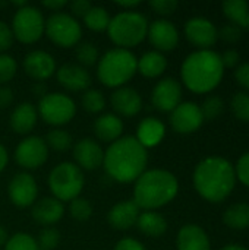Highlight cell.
<instances>
[{"label": "cell", "mask_w": 249, "mask_h": 250, "mask_svg": "<svg viewBox=\"0 0 249 250\" xmlns=\"http://www.w3.org/2000/svg\"><path fill=\"white\" fill-rule=\"evenodd\" d=\"M148 152L135 136H122L104 151L106 174L119 183H135L147 170Z\"/></svg>", "instance_id": "6da1fadb"}, {"label": "cell", "mask_w": 249, "mask_h": 250, "mask_svg": "<svg viewBox=\"0 0 249 250\" xmlns=\"http://www.w3.org/2000/svg\"><path fill=\"white\" fill-rule=\"evenodd\" d=\"M192 180L201 198L219 204L227 199L233 192L236 174L233 166L226 158L208 157L195 167Z\"/></svg>", "instance_id": "7a4b0ae2"}, {"label": "cell", "mask_w": 249, "mask_h": 250, "mask_svg": "<svg viewBox=\"0 0 249 250\" xmlns=\"http://www.w3.org/2000/svg\"><path fill=\"white\" fill-rule=\"evenodd\" d=\"M225 75L220 54L213 50H197L182 63L181 78L194 94H208L216 89Z\"/></svg>", "instance_id": "3957f363"}, {"label": "cell", "mask_w": 249, "mask_h": 250, "mask_svg": "<svg viewBox=\"0 0 249 250\" xmlns=\"http://www.w3.org/2000/svg\"><path fill=\"white\" fill-rule=\"evenodd\" d=\"M179 192L176 176L163 168L145 170L135 182L134 202L139 209L154 211L170 204Z\"/></svg>", "instance_id": "277c9868"}, {"label": "cell", "mask_w": 249, "mask_h": 250, "mask_svg": "<svg viewBox=\"0 0 249 250\" xmlns=\"http://www.w3.org/2000/svg\"><path fill=\"white\" fill-rule=\"evenodd\" d=\"M138 57L125 48H110L100 56L97 63V78L107 86L117 89L125 86L136 73Z\"/></svg>", "instance_id": "5b68a950"}, {"label": "cell", "mask_w": 249, "mask_h": 250, "mask_svg": "<svg viewBox=\"0 0 249 250\" xmlns=\"http://www.w3.org/2000/svg\"><path fill=\"white\" fill-rule=\"evenodd\" d=\"M148 19L138 10H122L110 19L107 35L117 48L131 50L147 38Z\"/></svg>", "instance_id": "8992f818"}, {"label": "cell", "mask_w": 249, "mask_h": 250, "mask_svg": "<svg viewBox=\"0 0 249 250\" xmlns=\"http://www.w3.org/2000/svg\"><path fill=\"white\" fill-rule=\"evenodd\" d=\"M47 183L53 198L63 204L79 198L85 186V177L82 170L75 163L63 161L53 167Z\"/></svg>", "instance_id": "52a82bcc"}, {"label": "cell", "mask_w": 249, "mask_h": 250, "mask_svg": "<svg viewBox=\"0 0 249 250\" xmlns=\"http://www.w3.org/2000/svg\"><path fill=\"white\" fill-rule=\"evenodd\" d=\"M44 34L54 45L60 48H72L81 42L82 26L70 13L57 12L45 19Z\"/></svg>", "instance_id": "ba28073f"}, {"label": "cell", "mask_w": 249, "mask_h": 250, "mask_svg": "<svg viewBox=\"0 0 249 250\" xmlns=\"http://www.w3.org/2000/svg\"><path fill=\"white\" fill-rule=\"evenodd\" d=\"M38 117L44 123L60 127L68 125L76 114V103L63 92H47L40 98L37 105Z\"/></svg>", "instance_id": "9c48e42d"}, {"label": "cell", "mask_w": 249, "mask_h": 250, "mask_svg": "<svg viewBox=\"0 0 249 250\" xmlns=\"http://www.w3.org/2000/svg\"><path fill=\"white\" fill-rule=\"evenodd\" d=\"M13 38L22 44H34L41 40L45 29V19L37 6L26 4L16 9L10 23Z\"/></svg>", "instance_id": "30bf717a"}, {"label": "cell", "mask_w": 249, "mask_h": 250, "mask_svg": "<svg viewBox=\"0 0 249 250\" xmlns=\"http://www.w3.org/2000/svg\"><path fill=\"white\" fill-rule=\"evenodd\" d=\"M48 160V146L41 136L23 138L15 149V161L25 170H37Z\"/></svg>", "instance_id": "8fae6325"}, {"label": "cell", "mask_w": 249, "mask_h": 250, "mask_svg": "<svg viewBox=\"0 0 249 250\" xmlns=\"http://www.w3.org/2000/svg\"><path fill=\"white\" fill-rule=\"evenodd\" d=\"M7 196L18 208L32 207L38 196V186L34 176L26 171L15 174L7 185Z\"/></svg>", "instance_id": "7c38bea8"}, {"label": "cell", "mask_w": 249, "mask_h": 250, "mask_svg": "<svg viewBox=\"0 0 249 250\" xmlns=\"http://www.w3.org/2000/svg\"><path fill=\"white\" fill-rule=\"evenodd\" d=\"M204 123L201 107L192 101L181 103L170 113V126L175 132L188 135L197 132Z\"/></svg>", "instance_id": "4fadbf2b"}, {"label": "cell", "mask_w": 249, "mask_h": 250, "mask_svg": "<svg viewBox=\"0 0 249 250\" xmlns=\"http://www.w3.org/2000/svg\"><path fill=\"white\" fill-rule=\"evenodd\" d=\"M182 103V86L175 78H164L151 91V104L161 113H172Z\"/></svg>", "instance_id": "5bb4252c"}, {"label": "cell", "mask_w": 249, "mask_h": 250, "mask_svg": "<svg viewBox=\"0 0 249 250\" xmlns=\"http://www.w3.org/2000/svg\"><path fill=\"white\" fill-rule=\"evenodd\" d=\"M185 37L200 50H210L219 40V31L211 21L197 16L185 23Z\"/></svg>", "instance_id": "9a60e30c"}, {"label": "cell", "mask_w": 249, "mask_h": 250, "mask_svg": "<svg viewBox=\"0 0 249 250\" xmlns=\"http://www.w3.org/2000/svg\"><path fill=\"white\" fill-rule=\"evenodd\" d=\"M147 38L150 44L156 48V51H172L179 44V31L170 21L157 19L148 23Z\"/></svg>", "instance_id": "2e32d148"}, {"label": "cell", "mask_w": 249, "mask_h": 250, "mask_svg": "<svg viewBox=\"0 0 249 250\" xmlns=\"http://www.w3.org/2000/svg\"><path fill=\"white\" fill-rule=\"evenodd\" d=\"M22 66H23L25 73L35 82L47 81L57 70L54 57L44 50H32L26 53L23 57Z\"/></svg>", "instance_id": "e0dca14e"}, {"label": "cell", "mask_w": 249, "mask_h": 250, "mask_svg": "<svg viewBox=\"0 0 249 250\" xmlns=\"http://www.w3.org/2000/svg\"><path fill=\"white\" fill-rule=\"evenodd\" d=\"M72 155H73L75 164L81 170L92 171L103 166L104 149L100 146V144L95 139L82 138L73 145Z\"/></svg>", "instance_id": "ac0fdd59"}, {"label": "cell", "mask_w": 249, "mask_h": 250, "mask_svg": "<svg viewBox=\"0 0 249 250\" xmlns=\"http://www.w3.org/2000/svg\"><path fill=\"white\" fill-rule=\"evenodd\" d=\"M56 79L62 88L70 92H84L91 85L90 72L78 63H65L57 67Z\"/></svg>", "instance_id": "d6986e66"}, {"label": "cell", "mask_w": 249, "mask_h": 250, "mask_svg": "<svg viewBox=\"0 0 249 250\" xmlns=\"http://www.w3.org/2000/svg\"><path fill=\"white\" fill-rule=\"evenodd\" d=\"M110 104L114 114L122 117H135L142 110V98L132 86H120L110 95Z\"/></svg>", "instance_id": "ffe728a7"}, {"label": "cell", "mask_w": 249, "mask_h": 250, "mask_svg": "<svg viewBox=\"0 0 249 250\" xmlns=\"http://www.w3.org/2000/svg\"><path fill=\"white\" fill-rule=\"evenodd\" d=\"M31 215L35 223L44 227H53L65 215V207L53 196H44L31 207Z\"/></svg>", "instance_id": "44dd1931"}, {"label": "cell", "mask_w": 249, "mask_h": 250, "mask_svg": "<svg viewBox=\"0 0 249 250\" xmlns=\"http://www.w3.org/2000/svg\"><path fill=\"white\" fill-rule=\"evenodd\" d=\"M141 209L134 201H122L114 204L107 212V223L114 230H129L136 224Z\"/></svg>", "instance_id": "7402d4cb"}, {"label": "cell", "mask_w": 249, "mask_h": 250, "mask_svg": "<svg viewBox=\"0 0 249 250\" xmlns=\"http://www.w3.org/2000/svg\"><path fill=\"white\" fill-rule=\"evenodd\" d=\"M92 132L98 141L110 145L122 138L123 120L114 113H103L94 120Z\"/></svg>", "instance_id": "603a6c76"}, {"label": "cell", "mask_w": 249, "mask_h": 250, "mask_svg": "<svg viewBox=\"0 0 249 250\" xmlns=\"http://www.w3.org/2000/svg\"><path fill=\"white\" fill-rule=\"evenodd\" d=\"M37 119H38L37 107L29 101H23L18 104L10 113L9 126L18 135H28L35 127Z\"/></svg>", "instance_id": "cb8c5ba5"}, {"label": "cell", "mask_w": 249, "mask_h": 250, "mask_svg": "<svg viewBox=\"0 0 249 250\" xmlns=\"http://www.w3.org/2000/svg\"><path fill=\"white\" fill-rule=\"evenodd\" d=\"M166 136V126L156 117H145L138 123L135 139L145 148H154L161 144Z\"/></svg>", "instance_id": "d4e9b609"}, {"label": "cell", "mask_w": 249, "mask_h": 250, "mask_svg": "<svg viewBox=\"0 0 249 250\" xmlns=\"http://www.w3.org/2000/svg\"><path fill=\"white\" fill-rule=\"evenodd\" d=\"M176 248L178 250H211V245L204 229L195 224H188L179 230Z\"/></svg>", "instance_id": "484cf974"}, {"label": "cell", "mask_w": 249, "mask_h": 250, "mask_svg": "<svg viewBox=\"0 0 249 250\" xmlns=\"http://www.w3.org/2000/svg\"><path fill=\"white\" fill-rule=\"evenodd\" d=\"M167 69V59L163 53L151 50L144 53L138 59V66L136 72H139L144 78L154 79L161 76Z\"/></svg>", "instance_id": "4316f807"}, {"label": "cell", "mask_w": 249, "mask_h": 250, "mask_svg": "<svg viewBox=\"0 0 249 250\" xmlns=\"http://www.w3.org/2000/svg\"><path fill=\"white\" fill-rule=\"evenodd\" d=\"M135 226L147 237H161L167 231L166 218L161 214L156 212V211L141 212Z\"/></svg>", "instance_id": "83f0119b"}, {"label": "cell", "mask_w": 249, "mask_h": 250, "mask_svg": "<svg viewBox=\"0 0 249 250\" xmlns=\"http://www.w3.org/2000/svg\"><path fill=\"white\" fill-rule=\"evenodd\" d=\"M225 16L239 28L249 26V4L245 0H226L223 1Z\"/></svg>", "instance_id": "f1b7e54d"}, {"label": "cell", "mask_w": 249, "mask_h": 250, "mask_svg": "<svg viewBox=\"0 0 249 250\" xmlns=\"http://www.w3.org/2000/svg\"><path fill=\"white\" fill-rule=\"evenodd\" d=\"M223 223L233 230L249 229V204H235L223 214Z\"/></svg>", "instance_id": "f546056e"}, {"label": "cell", "mask_w": 249, "mask_h": 250, "mask_svg": "<svg viewBox=\"0 0 249 250\" xmlns=\"http://www.w3.org/2000/svg\"><path fill=\"white\" fill-rule=\"evenodd\" d=\"M82 19L88 29L94 32H103V31H107L112 18L107 9H104L103 6H92Z\"/></svg>", "instance_id": "4dcf8cb0"}, {"label": "cell", "mask_w": 249, "mask_h": 250, "mask_svg": "<svg viewBox=\"0 0 249 250\" xmlns=\"http://www.w3.org/2000/svg\"><path fill=\"white\" fill-rule=\"evenodd\" d=\"M82 108L90 114H98L106 108V97L100 89L88 88L81 97Z\"/></svg>", "instance_id": "1f68e13d"}, {"label": "cell", "mask_w": 249, "mask_h": 250, "mask_svg": "<svg viewBox=\"0 0 249 250\" xmlns=\"http://www.w3.org/2000/svg\"><path fill=\"white\" fill-rule=\"evenodd\" d=\"M75 56H76L78 64L85 67V69L91 67V66H95L98 63V59H100V53H98L97 45L90 42V41L79 42L76 45Z\"/></svg>", "instance_id": "d6a6232c"}, {"label": "cell", "mask_w": 249, "mask_h": 250, "mask_svg": "<svg viewBox=\"0 0 249 250\" xmlns=\"http://www.w3.org/2000/svg\"><path fill=\"white\" fill-rule=\"evenodd\" d=\"M45 144L56 152H65L72 148V136L63 129H51L45 138Z\"/></svg>", "instance_id": "836d02e7"}, {"label": "cell", "mask_w": 249, "mask_h": 250, "mask_svg": "<svg viewBox=\"0 0 249 250\" xmlns=\"http://www.w3.org/2000/svg\"><path fill=\"white\" fill-rule=\"evenodd\" d=\"M3 250H40L37 240L23 231H18L13 236H10L4 245Z\"/></svg>", "instance_id": "e575fe53"}, {"label": "cell", "mask_w": 249, "mask_h": 250, "mask_svg": "<svg viewBox=\"0 0 249 250\" xmlns=\"http://www.w3.org/2000/svg\"><path fill=\"white\" fill-rule=\"evenodd\" d=\"M69 215L79 221V223H85L91 218L92 215V205L88 199L85 198H76L73 201L69 202Z\"/></svg>", "instance_id": "d590c367"}, {"label": "cell", "mask_w": 249, "mask_h": 250, "mask_svg": "<svg viewBox=\"0 0 249 250\" xmlns=\"http://www.w3.org/2000/svg\"><path fill=\"white\" fill-rule=\"evenodd\" d=\"M201 111L204 116V120H216L217 117L222 116L223 110H225V103L219 95H210L204 100Z\"/></svg>", "instance_id": "8d00e7d4"}, {"label": "cell", "mask_w": 249, "mask_h": 250, "mask_svg": "<svg viewBox=\"0 0 249 250\" xmlns=\"http://www.w3.org/2000/svg\"><path fill=\"white\" fill-rule=\"evenodd\" d=\"M18 72L16 60L6 53H0V86L10 82Z\"/></svg>", "instance_id": "74e56055"}, {"label": "cell", "mask_w": 249, "mask_h": 250, "mask_svg": "<svg viewBox=\"0 0 249 250\" xmlns=\"http://www.w3.org/2000/svg\"><path fill=\"white\" fill-rule=\"evenodd\" d=\"M60 231L54 227H45L40 231L38 236V249L40 250H54L60 243Z\"/></svg>", "instance_id": "f35d334b"}, {"label": "cell", "mask_w": 249, "mask_h": 250, "mask_svg": "<svg viewBox=\"0 0 249 250\" xmlns=\"http://www.w3.org/2000/svg\"><path fill=\"white\" fill-rule=\"evenodd\" d=\"M230 107L236 119L242 122H249V94L236 92L232 98Z\"/></svg>", "instance_id": "ab89813d"}, {"label": "cell", "mask_w": 249, "mask_h": 250, "mask_svg": "<svg viewBox=\"0 0 249 250\" xmlns=\"http://www.w3.org/2000/svg\"><path fill=\"white\" fill-rule=\"evenodd\" d=\"M178 6L179 3L176 0H151L150 1V7L161 16L172 15L178 9Z\"/></svg>", "instance_id": "60d3db41"}, {"label": "cell", "mask_w": 249, "mask_h": 250, "mask_svg": "<svg viewBox=\"0 0 249 250\" xmlns=\"http://www.w3.org/2000/svg\"><path fill=\"white\" fill-rule=\"evenodd\" d=\"M235 174L236 179H239V182L242 185H245L249 188V152L244 154L238 163H236V168H235Z\"/></svg>", "instance_id": "b9f144b4"}, {"label": "cell", "mask_w": 249, "mask_h": 250, "mask_svg": "<svg viewBox=\"0 0 249 250\" xmlns=\"http://www.w3.org/2000/svg\"><path fill=\"white\" fill-rule=\"evenodd\" d=\"M242 37V32H241V28L233 25V23H227L225 25L220 32H219V38H222L225 42H229V44H235L241 40Z\"/></svg>", "instance_id": "7bdbcfd3"}, {"label": "cell", "mask_w": 249, "mask_h": 250, "mask_svg": "<svg viewBox=\"0 0 249 250\" xmlns=\"http://www.w3.org/2000/svg\"><path fill=\"white\" fill-rule=\"evenodd\" d=\"M13 32L10 25H7L4 21L0 19V53L7 51L13 45Z\"/></svg>", "instance_id": "ee69618b"}, {"label": "cell", "mask_w": 249, "mask_h": 250, "mask_svg": "<svg viewBox=\"0 0 249 250\" xmlns=\"http://www.w3.org/2000/svg\"><path fill=\"white\" fill-rule=\"evenodd\" d=\"M68 6H69L70 15L73 18H76V16L78 18H84L88 13V10L92 7V4L88 0H75L72 3H69Z\"/></svg>", "instance_id": "f6af8a7d"}, {"label": "cell", "mask_w": 249, "mask_h": 250, "mask_svg": "<svg viewBox=\"0 0 249 250\" xmlns=\"http://www.w3.org/2000/svg\"><path fill=\"white\" fill-rule=\"evenodd\" d=\"M113 250H147V249H145V246H144L139 240H136V239H134V237H123V239H120V240L114 245V249Z\"/></svg>", "instance_id": "bcb514c9"}, {"label": "cell", "mask_w": 249, "mask_h": 250, "mask_svg": "<svg viewBox=\"0 0 249 250\" xmlns=\"http://www.w3.org/2000/svg\"><path fill=\"white\" fill-rule=\"evenodd\" d=\"M235 78L241 86L249 91V63H242L235 70Z\"/></svg>", "instance_id": "7dc6e473"}, {"label": "cell", "mask_w": 249, "mask_h": 250, "mask_svg": "<svg viewBox=\"0 0 249 250\" xmlns=\"http://www.w3.org/2000/svg\"><path fill=\"white\" fill-rule=\"evenodd\" d=\"M220 59H222L223 67L226 69V67H235V66H238L241 56H239V53H238L236 50L230 48V50H226V51L220 56Z\"/></svg>", "instance_id": "c3c4849f"}, {"label": "cell", "mask_w": 249, "mask_h": 250, "mask_svg": "<svg viewBox=\"0 0 249 250\" xmlns=\"http://www.w3.org/2000/svg\"><path fill=\"white\" fill-rule=\"evenodd\" d=\"M15 100L13 95V89L7 85H1L0 86V108H7L12 105Z\"/></svg>", "instance_id": "681fc988"}, {"label": "cell", "mask_w": 249, "mask_h": 250, "mask_svg": "<svg viewBox=\"0 0 249 250\" xmlns=\"http://www.w3.org/2000/svg\"><path fill=\"white\" fill-rule=\"evenodd\" d=\"M69 3L66 0H45L43 1V6L48 10H51L53 13H57V12H62L63 7H66Z\"/></svg>", "instance_id": "f907efd6"}, {"label": "cell", "mask_w": 249, "mask_h": 250, "mask_svg": "<svg viewBox=\"0 0 249 250\" xmlns=\"http://www.w3.org/2000/svg\"><path fill=\"white\" fill-rule=\"evenodd\" d=\"M9 164V152L4 145L0 144V173L7 167Z\"/></svg>", "instance_id": "816d5d0a"}, {"label": "cell", "mask_w": 249, "mask_h": 250, "mask_svg": "<svg viewBox=\"0 0 249 250\" xmlns=\"http://www.w3.org/2000/svg\"><path fill=\"white\" fill-rule=\"evenodd\" d=\"M116 6L122 7L123 10H135L136 7L141 6V1H136V0H128V1H116Z\"/></svg>", "instance_id": "f5cc1de1"}, {"label": "cell", "mask_w": 249, "mask_h": 250, "mask_svg": "<svg viewBox=\"0 0 249 250\" xmlns=\"http://www.w3.org/2000/svg\"><path fill=\"white\" fill-rule=\"evenodd\" d=\"M40 83H41V82H37V83L32 86V91H34V94H35V95H40V98H41V97H44L47 92L44 91V86H43V85H40Z\"/></svg>", "instance_id": "db71d44e"}, {"label": "cell", "mask_w": 249, "mask_h": 250, "mask_svg": "<svg viewBox=\"0 0 249 250\" xmlns=\"http://www.w3.org/2000/svg\"><path fill=\"white\" fill-rule=\"evenodd\" d=\"M7 239H9V236H7L6 229L0 226V248H4V245H6Z\"/></svg>", "instance_id": "11a10c76"}, {"label": "cell", "mask_w": 249, "mask_h": 250, "mask_svg": "<svg viewBox=\"0 0 249 250\" xmlns=\"http://www.w3.org/2000/svg\"><path fill=\"white\" fill-rule=\"evenodd\" d=\"M222 250H248L245 246L242 245H236V243H232V245H226Z\"/></svg>", "instance_id": "9f6ffc18"}]
</instances>
